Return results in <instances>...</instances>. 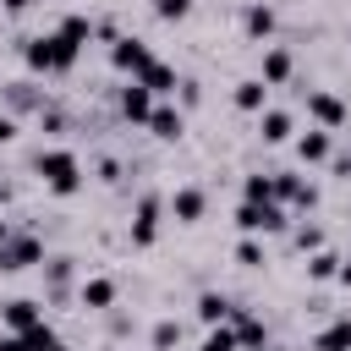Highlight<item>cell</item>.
<instances>
[{
    "label": "cell",
    "instance_id": "25",
    "mask_svg": "<svg viewBox=\"0 0 351 351\" xmlns=\"http://www.w3.org/2000/svg\"><path fill=\"white\" fill-rule=\"evenodd\" d=\"M148 346H154V351H176V346H181V324H176V318H159L154 335H148Z\"/></svg>",
    "mask_w": 351,
    "mask_h": 351
},
{
    "label": "cell",
    "instance_id": "26",
    "mask_svg": "<svg viewBox=\"0 0 351 351\" xmlns=\"http://www.w3.org/2000/svg\"><path fill=\"white\" fill-rule=\"evenodd\" d=\"M197 351H241V346H236V329L230 324H208V335H203Z\"/></svg>",
    "mask_w": 351,
    "mask_h": 351
},
{
    "label": "cell",
    "instance_id": "30",
    "mask_svg": "<svg viewBox=\"0 0 351 351\" xmlns=\"http://www.w3.org/2000/svg\"><path fill=\"white\" fill-rule=\"evenodd\" d=\"M291 247H296V252H318V247H324V225H296V230H291Z\"/></svg>",
    "mask_w": 351,
    "mask_h": 351
},
{
    "label": "cell",
    "instance_id": "35",
    "mask_svg": "<svg viewBox=\"0 0 351 351\" xmlns=\"http://www.w3.org/2000/svg\"><path fill=\"white\" fill-rule=\"evenodd\" d=\"M0 5H5V16H22V11L33 5V0H0Z\"/></svg>",
    "mask_w": 351,
    "mask_h": 351
},
{
    "label": "cell",
    "instance_id": "24",
    "mask_svg": "<svg viewBox=\"0 0 351 351\" xmlns=\"http://www.w3.org/2000/svg\"><path fill=\"white\" fill-rule=\"evenodd\" d=\"M71 263H77V258H66V252H60V258H44V280H49V291H55V296L71 285Z\"/></svg>",
    "mask_w": 351,
    "mask_h": 351
},
{
    "label": "cell",
    "instance_id": "39",
    "mask_svg": "<svg viewBox=\"0 0 351 351\" xmlns=\"http://www.w3.org/2000/svg\"><path fill=\"white\" fill-rule=\"evenodd\" d=\"M104 351H115V346H104Z\"/></svg>",
    "mask_w": 351,
    "mask_h": 351
},
{
    "label": "cell",
    "instance_id": "17",
    "mask_svg": "<svg viewBox=\"0 0 351 351\" xmlns=\"http://www.w3.org/2000/svg\"><path fill=\"white\" fill-rule=\"evenodd\" d=\"M313 351H351V313H340L335 324H324L318 340H313Z\"/></svg>",
    "mask_w": 351,
    "mask_h": 351
},
{
    "label": "cell",
    "instance_id": "16",
    "mask_svg": "<svg viewBox=\"0 0 351 351\" xmlns=\"http://www.w3.org/2000/svg\"><path fill=\"white\" fill-rule=\"evenodd\" d=\"M225 324L236 329V346H263V340H269L263 318H252V313H241V307H230V318H225Z\"/></svg>",
    "mask_w": 351,
    "mask_h": 351
},
{
    "label": "cell",
    "instance_id": "32",
    "mask_svg": "<svg viewBox=\"0 0 351 351\" xmlns=\"http://www.w3.org/2000/svg\"><path fill=\"white\" fill-rule=\"evenodd\" d=\"M176 88H181V104H197V99H203V88H197V82H176Z\"/></svg>",
    "mask_w": 351,
    "mask_h": 351
},
{
    "label": "cell",
    "instance_id": "3",
    "mask_svg": "<svg viewBox=\"0 0 351 351\" xmlns=\"http://www.w3.org/2000/svg\"><path fill=\"white\" fill-rule=\"evenodd\" d=\"M236 225H241L247 236H258V230L269 236V230H285L291 219H285V203L269 197V203H241V208H236Z\"/></svg>",
    "mask_w": 351,
    "mask_h": 351
},
{
    "label": "cell",
    "instance_id": "27",
    "mask_svg": "<svg viewBox=\"0 0 351 351\" xmlns=\"http://www.w3.org/2000/svg\"><path fill=\"white\" fill-rule=\"evenodd\" d=\"M55 33H66V38H71V44H88V38H93V22H88V16H77V11H71V16H60V22H55Z\"/></svg>",
    "mask_w": 351,
    "mask_h": 351
},
{
    "label": "cell",
    "instance_id": "36",
    "mask_svg": "<svg viewBox=\"0 0 351 351\" xmlns=\"http://www.w3.org/2000/svg\"><path fill=\"white\" fill-rule=\"evenodd\" d=\"M340 285H351V258H340V274H335Z\"/></svg>",
    "mask_w": 351,
    "mask_h": 351
},
{
    "label": "cell",
    "instance_id": "31",
    "mask_svg": "<svg viewBox=\"0 0 351 351\" xmlns=\"http://www.w3.org/2000/svg\"><path fill=\"white\" fill-rule=\"evenodd\" d=\"M148 11H154L159 22H181V16L192 11V0H148Z\"/></svg>",
    "mask_w": 351,
    "mask_h": 351
},
{
    "label": "cell",
    "instance_id": "15",
    "mask_svg": "<svg viewBox=\"0 0 351 351\" xmlns=\"http://www.w3.org/2000/svg\"><path fill=\"white\" fill-rule=\"evenodd\" d=\"M236 110H247V115H258V110H269V82L263 77H247V82H236Z\"/></svg>",
    "mask_w": 351,
    "mask_h": 351
},
{
    "label": "cell",
    "instance_id": "34",
    "mask_svg": "<svg viewBox=\"0 0 351 351\" xmlns=\"http://www.w3.org/2000/svg\"><path fill=\"white\" fill-rule=\"evenodd\" d=\"M0 351H27V340L22 335H0Z\"/></svg>",
    "mask_w": 351,
    "mask_h": 351
},
{
    "label": "cell",
    "instance_id": "20",
    "mask_svg": "<svg viewBox=\"0 0 351 351\" xmlns=\"http://www.w3.org/2000/svg\"><path fill=\"white\" fill-rule=\"evenodd\" d=\"M5 104H11V110H44L49 99H44L33 82H5Z\"/></svg>",
    "mask_w": 351,
    "mask_h": 351
},
{
    "label": "cell",
    "instance_id": "22",
    "mask_svg": "<svg viewBox=\"0 0 351 351\" xmlns=\"http://www.w3.org/2000/svg\"><path fill=\"white\" fill-rule=\"evenodd\" d=\"M197 318H203V324H225V318H230V296H225V291H203V296H197Z\"/></svg>",
    "mask_w": 351,
    "mask_h": 351
},
{
    "label": "cell",
    "instance_id": "6",
    "mask_svg": "<svg viewBox=\"0 0 351 351\" xmlns=\"http://www.w3.org/2000/svg\"><path fill=\"white\" fill-rule=\"evenodd\" d=\"M274 203H291V208H313L318 203V186L296 170H274Z\"/></svg>",
    "mask_w": 351,
    "mask_h": 351
},
{
    "label": "cell",
    "instance_id": "11",
    "mask_svg": "<svg viewBox=\"0 0 351 351\" xmlns=\"http://www.w3.org/2000/svg\"><path fill=\"white\" fill-rule=\"evenodd\" d=\"M329 154H335V137H329L324 126H307V132L296 137V159H302V165H324Z\"/></svg>",
    "mask_w": 351,
    "mask_h": 351
},
{
    "label": "cell",
    "instance_id": "19",
    "mask_svg": "<svg viewBox=\"0 0 351 351\" xmlns=\"http://www.w3.org/2000/svg\"><path fill=\"white\" fill-rule=\"evenodd\" d=\"M241 27H247V38H269V33H274V11L258 0V5L241 11Z\"/></svg>",
    "mask_w": 351,
    "mask_h": 351
},
{
    "label": "cell",
    "instance_id": "10",
    "mask_svg": "<svg viewBox=\"0 0 351 351\" xmlns=\"http://www.w3.org/2000/svg\"><path fill=\"white\" fill-rule=\"evenodd\" d=\"M143 126H148V132H154L159 143H176V137H181V126H186V115H181L176 104H154Z\"/></svg>",
    "mask_w": 351,
    "mask_h": 351
},
{
    "label": "cell",
    "instance_id": "33",
    "mask_svg": "<svg viewBox=\"0 0 351 351\" xmlns=\"http://www.w3.org/2000/svg\"><path fill=\"white\" fill-rule=\"evenodd\" d=\"M11 137H16V115H0V148H5Z\"/></svg>",
    "mask_w": 351,
    "mask_h": 351
},
{
    "label": "cell",
    "instance_id": "4",
    "mask_svg": "<svg viewBox=\"0 0 351 351\" xmlns=\"http://www.w3.org/2000/svg\"><path fill=\"white\" fill-rule=\"evenodd\" d=\"M159 214H165L159 192H143L137 197V214H132V247H154L159 241Z\"/></svg>",
    "mask_w": 351,
    "mask_h": 351
},
{
    "label": "cell",
    "instance_id": "12",
    "mask_svg": "<svg viewBox=\"0 0 351 351\" xmlns=\"http://www.w3.org/2000/svg\"><path fill=\"white\" fill-rule=\"evenodd\" d=\"M115 104H121V115H126V121H137V126H143V121H148V110H154V93L132 77V82L121 88V99H115Z\"/></svg>",
    "mask_w": 351,
    "mask_h": 351
},
{
    "label": "cell",
    "instance_id": "37",
    "mask_svg": "<svg viewBox=\"0 0 351 351\" xmlns=\"http://www.w3.org/2000/svg\"><path fill=\"white\" fill-rule=\"evenodd\" d=\"M247 351H291V346H269V340H263V346H247Z\"/></svg>",
    "mask_w": 351,
    "mask_h": 351
},
{
    "label": "cell",
    "instance_id": "5",
    "mask_svg": "<svg viewBox=\"0 0 351 351\" xmlns=\"http://www.w3.org/2000/svg\"><path fill=\"white\" fill-rule=\"evenodd\" d=\"M148 60H154V49H148V38H137V33H121V38L110 44V66H115V71H132V77H137Z\"/></svg>",
    "mask_w": 351,
    "mask_h": 351
},
{
    "label": "cell",
    "instance_id": "7",
    "mask_svg": "<svg viewBox=\"0 0 351 351\" xmlns=\"http://www.w3.org/2000/svg\"><path fill=\"white\" fill-rule=\"evenodd\" d=\"M307 115H313L324 132H340L351 110H346V99H340V93H324V88H318V93H307Z\"/></svg>",
    "mask_w": 351,
    "mask_h": 351
},
{
    "label": "cell",
    "instance_id": "23",
    "mask_svg": "<svg viewBox=\"0 0 351 351\" xmlns=\"http://www.w3.org/2000/svg\"><path fill=\"white\" fill-rule=\"evenodd\" d=\"M335 274H340V252H329V247L307 252V280H335Z\"/></svg>",
    "mask_w": 351,
    "mask_h": 351
},
{
    "label": "cell",
    "instance_id": "28",
    "mask_svg": "<svg viewBox=\"0 0 351 351\" xmlns=\"http://www.w3.org/2000/svg\"><path fill=\"white\" fill-rule=\"evenodd\" d=\"M274 197V176H247L241 181V203H269Z\"/></svg>",
    "mask_w": 351,
    "mask_h": 351
},
{
    "label": "cell",
    "instance_id": "1",
    "mask_svg": "<svg viewBox=\"0 0 351 351\" xmlns=\"http://www.w3.org/2000/svg\"><path fill=\"white\" fill-rule=\"evenodd\" d=\"M38 181L55 197H77L82 192V159L71 148H38Z\"/></svg>",
    "mask_w": 351,
    "mask_h": 351
},
{
    "label": "cell",
    "instance_id": "14",
    "mask_svg": "<svg viewBox=\"0 0 351 351\" xmlns=\"http://www.w3.org/2000/svg\"><path fill=\"white\" fill-rule=\"evenodd\" d=\"M137 82H143V88L159 99V93H176V82H181V77H176V66H165V60H148V66L137 71Z\"/></svg>",
    "mask_w": 351,
    "mask_h": 351
},
{
    "label": "cell",
    "instance_id": "29",
    "mask_svg": "<svg viewBox=\"0 0 351 351\" xmlns=\"http://www.w3.org/2000/svg\"><path fill=\"white\" fill-rule=\"evenodd\" d=\"M236 263H241V269H263V263H269V258H263V241H258V236H241V241H236Z\"/></svg>",
    "mask_w": 351,
    "mask_h": 351
},
{
    "label": "cell",
    "instance_id": "9",
    "mask_svg": "<svg viewBox=\"0 0 351 351\" xmlns=\"http://www.w3.org/2000/svg\"><path fill=\"white\" fill-rule=\"evenodd\" d=\"M77 302H82L88 313H110V307H115V280H110V274L82 280V285H77Z\"/></svg>",
    "mask_w": 351,
    "mask_h": 351
},
{
    "label": "cell",
    "instance_id": "21",
    "mask_svg": "<svg viewBox=\"0 0 351 351\" xmlns=\"http://www.w3.org/2000/svg\"><path fill=\"white\" fill-rule=\"evenodd\" d=\"M263 121H258V132H263V143H285L291 137V110H258Z\"/></svg>",
    "mask_w": 351,
    "mask_h": 351
},
{
    "label": "cell",
    "instance_id": "8",
    "mask_svg": "<svg viewBox=\"0 0 351 351\" xmlns=\"http://www.w3.org/2000/svg\"><path fill=\"white\" fill-rule=\"evenodd\" d=\"M0 318H5V329H11V335H22V329L44 324V302H33V296H11V302L0 307Z\"/></svg>",
    "mask_w": 351,
    "mask_h": 351
},
{
    "label": "cell",
    "instance_id": "2",
    "mask_svg": "<svg viewBox=\"0 0 351 351\" xmlns=\"http://www.w3.org/2000/svg\"><path fill=\"white\" fill-rule=\"evenodd\" d=\"M33 263H44V241H38L33 230H11L5 247H0V269H5V274H22V269H33Z\"/></svg>",
    "mask_w": 351,
    "mask_h": 351
},
{
    "label": "cell",
    "instance_id": "38",
    "mask_svg": "<svg viewBox=\"0 0 351 351\" xmlns=\"http://www.w3.org/2000/svg\"><path fill=\"white\" fill-rule=\"evenodd\" d=\"M5 236H11V219H0V247H5Z\"/></svg>",
    "mask_w": 351,
    "mask_h": 351
},
{
    "label": "cell",
    "instance_id": "13",
    "mask_svg": "<svg viewBox=\"0 0 351 351\" xmlns=\"http://www.w3.org/2000/svg\"><path fill=\"white\" fill-rule=\"evenodd\" d=\"M203 208H208L203 186H176V197H170V214H176L181 225H197V219H203Z\"/></svg>",
    "mask_w": 351,
    "mask_h": 351
},
{
    "label": "cell",
    "instance_id": "18",
    "mask_svg": "<svg viewBox=\"0 0 351 351\" xmlns=\"http://www.w3.org/2000/svg\"><path fill=\"white\" fill-rule=\"evenodd\" d=\"M285 77H291V49H285V44H269V49H263V82L280 88Z\"/></svg>",
    "mask_w": 351,
    "mask_h": 351
}]
</instances>
